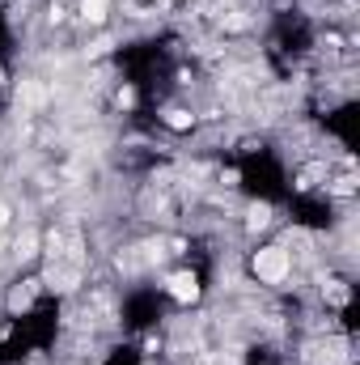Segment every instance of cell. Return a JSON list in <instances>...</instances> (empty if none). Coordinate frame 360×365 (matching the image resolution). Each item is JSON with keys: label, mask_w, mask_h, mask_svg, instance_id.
<instances>
[{"label": "cell", "mask_w": 360, "mask_h": 365, "mask_svg": "<svg viewBox=\"0 0 360 365\" xmlns=\"http://www.w3.org/2000/svg\"><path fill=\"white\" fill-rule=\"evenodd\" d=\"M288 251L284 247H263L259 255H255V276L263 280V284H280L284 276H288Z\"/></svg>", "instance_id": "obj_1"}, {"label": "cell", "mask_w": 360, "mask_h": 365, "mask_svg": "<svg viewBox=\"0 0 360 365\" xmlns=\"http://www.w3.org/2000/svg\"><path fill=\"white\" fill-rule=\"evenodd\" d=\"M170 293H174L179 302H195V297H199V280H195L191 272L170 276Z\"/></svg>", "instance_id": "obj_2"}, {"label": "cell", "mask_w": 360, "mask_h": 365, "mask_svg": "<svg viewBox=\"0 0 360 365\" xmlns=\"http://www.w3.org/2000/svg\"><path fill=\"white\" fill-rule=\"evenodd\" d=\"M106 9H110V0H81V13H85L90 21H102Z\"/></svg>", "instance_id": "obj_3"}, {"label": "cell", "mask_w": 360, "mask_h": 365, "mask_svg": "<svg viewBox=\"0 0 360 365\" xmlns=\"http://www.w3.org/2000/svg\"><path fill=\"white\" fill-rule=\"evenodd\" d=\"M166 123H170L174 132H186V128L195 123V115H191V110H170V115H166Z\"/></svg>", "instance_id": "obj_4"}]
</instances>
